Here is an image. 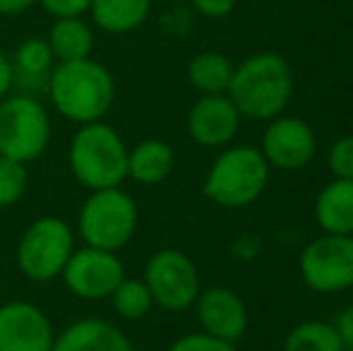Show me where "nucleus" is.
<instances>
[{
  "label": "nucleus",
  "mask_w": 353,
  "mask_h": 351,
  "mask_svg": "<svg viewBox=\"0 0 353 351\" xmlns=\"http://www.w3.org/2000/svg\"><path fill=\"white\" fill-rule=\"evenodd\" d=\"M226 94L243 118L267 123L281 116L291 103L293 70L281 53H252L233 68Z\"/></svg>",
  "instance_id": "nucleus-1"
},
{
  "label": "nucleus",
  "mask_w": 353,
  "mask_h": 351,
  "mask_svg": "<svg viewBox=\"0 0 353 351\" xmlns=\"http://www.w3.org/2000/svg\"><path fill=\"white\" fill-rule=\"evenodd\" d=\"M53 108L65 121L84 123L103 121L116 101V82L106 66L82 58L72 63H56L46 89Z\"/></svg>",
  "instance_id": "nucleus-2"
},
{
  "label": "nucleus",
  "mask_w": 353,
  "mask_h": 351,
  "mask_svg": "<svg viewBox=\"0 0 353 351\" xmlns=\"http://www.w3.org/2000/svg\"><path fill=\"white\" fill-rule=\"evenodd\" d=\"M270 164L252 145H228L216 154L202 181L207 200L223 210H243L265 195L270 185Z\"/></svg>",
  "instance_id": "nucleus-3"
},
{
  "label": "nucleus",
  "mask_w": 353,
  "mask_h": 351,
  "mask_svg": "<svg viewBox=\"0 0 353 351\" xmlns=\"http://www.w3.org/2000/svg\"><path fill=\"white\" fill-rule=\"evenodd\" d=\"M68 166L74 181L87 190L118 188L128 178V145L108 123H84L68 147Z\"/></svg>",
  "instance_id": "nucleus-4"
},
{
  "label": "nucleus",
  "mask_w": 353,
  "mask_h": 351,
  "mask_svg": "<svg viewBox=\"0 0 353 351\" xmlns=\"http://www.w3.org/2000/svg\"><path fill=\"white\" fill-rule=\"evenodd\" d=\"M140 224L137 202L123 185L89 190L77 214V231L84 245L118 253L132 241Z\"/></svg>",
  "instance_id": "nucleus-5"
},
{
  "label": "nucleus",
  "mask_w": 353,
  "mask_h": 351,
  "mask_svg": "<svg viewBox=\"0 0 353 351\" xmlns=\"http://www.w3.org/2000/svg\"><path fill=\"white\" fill-rule=\"evenodd\" d=\"M51 116L39 97L10 92L0 99V154L14 161L39 159L51 145Z\"/></svg>",
  "instance_id": "nucleus-6"
},
{
  "label": "nucleus",
  "mask_w": 353,
  "mask_h": 351,
  "mask_svg": "<svg viewBox=\"0 0 353 351\" xmlns=\"http://www.w3.org/2000/svg\"><path fill=\"white\" fill-rule=\"evenodd\" d=\"M74 250V231L61 217H39L22 231L14 250L17 267L29 281L46 284L63 274Z\"/></svg>",
  "instance_id": "nucleus-7"
},
{
  "label": "nucleus",
  "mask_w": 353,
  "mask_h": 351,
  "mask_svg": "<svg viewBox=\"0 0 353 351\" xmlns=\"http://www.w3.org/2000/svg\"><path fill=\"white\" fill-rule=\"evenodd\" d=\"M142 281L147 284L154 305L171 313L192 308L200 294V272L188 253L178 248H161L149 255L142 272Z\"/></svg>",
  "instance_id": "nucleus-8"
},
{
  "label": "nucleus",
  "mask_w": 353,
  "mask_h": 351,
  "mask_svg": "<svg viewBox=\"0 0 353 351\" xmlns=\"http://www.w3.org/2000/svg\"><path fill=\"white\" fill-rule=\"evenodd\" d=\"M298 274L315 294H341L353 289V236L320 234L312 239L301 250Z\"/></svg>",
  "instance_id": "nucleus-9"
},
{
  "label": "nucleus",
  "mask_w": 353,
  "mask_h": 351,
  "mask_svg": "<svg viewBox=\"0 0 353 351\" xmlns=\"http://www.w3.org/2000/svg\"><path fill=\"white\" fill-rule=\"evenodd\" d=\"M61 277L68 291L77 299L103 301L125 279V265L118 258V253L84 245L72 250Z\"/></svg>",
  "instance_id": "nucleus-10"
},
{
  "label": "nucleus",
  "mask_w": 353,
  "mask_h": 351,
  "mask_svg": "<svg viewBox=\"0 0 353 351\" xmlns=\"http://www.w3.org/2000/svg\"><path fill=\"white\" fill-rule=\"evenodd\" d=\"M257 150L267 159L270 169L276 171H301L315 159L317 137L310 123L298 116H281L267 121L262 142Z\"/></svg>",
  "instance_id": "nucleus-11"
},
{
  "label": "nucleus",
  "mask_w": 353,
  "mask_h": 351,
  "mask_svg": "<svg viewBox=\"0 0 353 351\" xmlns=\"http://www.w3.org/2000/svg\"><path fill=\"white\" fill-rule=\"evenodd\" d=\"M243 116L228 94H200L185 118L188 135L207 150H223L236 140Z\"/></svg>",
  "instance_id": "nucleus-12"
},
{
  "label": "nucleus",
  "mask_w": 353,
  "mask_h": 351,
  "mask_svg": "<svg viewBox=\"0 0 353 351\" xmlns=\"http://www.w3.org/2000/svg\"><path fill=\"white\" fill-rule=\"evenodd\" d=\"M56 330L43 308L29 301L0 305V351H51Z\"/></svg>",
  "instance_id": "nucleus-13"
},
{
  "label": "nucleus",
  "mask_w": 353,
  "mask_h": 351,
  "mask_svg": "<svg viewBox=\"0 0 353 351\" xmlns=\"http://www.w3.org/2000/svg\"><path fill=\"white\" fill-rule=\"evenodd\" d=\"M192 308H195V318L202 332L233 344L245 337L250 315L238 291L228 286H207V289H200Z\"/></svg>",
  "instance_id": "nucleus-14"
},
{
  "label": "nucleus",
  "mask_w": 353,
  "mask_h": 351,
  "mask_svg": "<svg viewBox=\"0 0 353 351\" xmlns=\"http://www.w3.org/2000/svg\"><path fill=\"white\" fill-rule=\"evenodd\" d=\"M51 351H135V344L108 320L82 318L56 332Z\"/></svg>",
  "instance_id": "nucleus-15"
},
{
  "label": "nucleus",
  "mask_w": 353,
  "mask_h": 351,
  "mask_svg": "<svg viewBox=\"0 0 353 351\" xmlns=\"http://www.w3.org/2000/svg\"><path fill=\"white\" fill-rule=\"evenodd\" d=\"M12 89L17 94L39 97L48 89V80L56 68V58L51 53L46 39L29 37L12 53Z\"/></svg>",
  "instance_id": "nucleus-16"
},
{
  "label": "nucleus",
  "mask_w": 353,
  "mask_h": 351,
  "mask_svg": "<svg viewBox=\"0 0 353 351\" xmlns=\"http://www.w3.org/2000/svg\"><path fill=\"white\" fill-rule=\"evenodd\" d=\"M312 214L322 234L353 236V181L332 178L317 192Z\"/></svg>",
  "instance_id": "nucleus-17"
},
{
  "label": "nucleus",
  "mask_w": 353,
  "mask_h": 351,
  "mask_svg": "<svg viewBox=\"0 0 353 351\" xmlns=\"http://www.w3.org/2000/svg\"><path fill=\"white\" fill-rule=\"evenodd\" d=\"M176 169V152L168 142L159 137L137 142L128 150V178L140 185H159Z\"/></svg>",
  "instance_id": "nucleus-18"
},
{
  "label": "nucleus",
  "mask_w": 353,
  "mask_h": 351,
  "mask_svg": "<svg viewBox=\"0 0 353 351\" xmlns=\"http://www.w3.org/2000/svg\"><path fill=\"white\" fill-rule=\"evenodd\" d=\"M152 0H92L89 14L106 34H130L147 22Z\"/></svg>",
  "instance_id": "nucleus-19"
},
{
  "label": "nucleus",
  "mask_w": 353,
  "mask_h": 351,
  "mask_svg": "<svg viewBox=\"0 0 353 351\" xmlns=\"http://www.w3.org/2000/svg\"><path fill=\"white\" fill-rule=\"evenodd\" d=\"M46 41L56 63H72L92 58L94 32L82 17H61L53 19Z\"/></svg>",
  "instance_id": "nucleus-20"
},
{
  "label": "nucleus",
  "mask_w": 353,
  "mask_h": 351,
  "mask_svg": "<svg viewBox=\"0 0 353 351\" xmlns=\"http://www.w3.org/2000/svg\"><path fill=\"white\" fill-rule=\"evenodd\" d=\"M233 63L219 51H202L188 63V82L200 94H226L233 77Z\"/></svg>",
  "instance_id": "nucleus-21"
},
{
  "label": "nucleus",
  "mask_w": 353,
  "mask_h": 351,
  "mask_svg": "<svg viewBox=\"0 0 353 351\" xmlns=\"http://www.w3.org/2000/svg\"><path fill=\"white\" fill-rule=\"evenodd\" d=\"M283 351H346L334 325L325 320H303L283 337Z\"/></svg>",
  "instance_id": "nucleus-22"
},
{
  "label": "nucleus",
  "mask_w": 353,
  "mask_h": 351,
  "mask_svg": "<svg viewBox=\"0 0 353 351\" xmlns=\"http://www.w3.org/2000/svg\"><path fill=\"white\" fill-rule=\"evenodd\" d=\"M108 301H111L113 310L123 320H132V323L135 320H144L154 308V299L149 294L147 284L142 279H130V277H125L116 286V291L108 296Z\"/></svg>",
  "instance_id": "nucleus-23"
},
{
  "label": "nucleus",
  "mask_w": 353,
  "mask_h": 351,
  "mask_svg": "<svg viewBox=\"0 0 353 351\" xmlns=\"http://www.w3.org/2000/svg\"><path fill=\"white\" fill-rule=\"evenodd\" d=\"M29 185L27 164L0 154V207H12L24 197Z\"/></svg>",
  "instance_id": "nucleus-24"
},
{
  "label": "nucleus",
  "mask_w": 353,
  "mask_h": 351,
  "mask_svg": "<svg viewBox=\"0 0 353 351\" xmlns=\"http://www.w3.org/2000/svg\"><path fill=\"white\" fill-rule=\"evenodd\" d=\"M327 169L332 178L353 181V135H341L327 150Z\"/></svg>",
  "instance_id": "nucleus-25"
},
{
  "label": "nucleus",
  "mask_w": 353,
  "mask_h": 351,
  "mask_svg": "<svg viewBox=\"0 0 353 351\" xmlns=\"http://www.w3.org/2000/svg\"><path fill=\"white\" fill-rule=\"evenodd\" d=\"M166 351H238L236 344L226 342V339L212 337L207 332H188L178 337Z\"/></svg>",
  "instance_id": "nucleus-26"
},
{
  "label": "nucleus",
  "mask_w": 353,
  "mask_h": 351,
  "mask_svg": "<svg viewBox=\"0 0 353 351\" xmlns=\"http://www.w3.org/2000/svg\"><path fill=\"white\" fill-rule=\"evenodd\" d=\"M39 3H41V8L53 19H61V17H82L84 12H89L92 0H39Z\"/></svg>",
  "instance_id": "nucleus-27"
},
{
  "label": "nucleus",
  "mask_w": 353,
  "mask_h": 351,
  "mask_svg": "<svg viewBox=\"0 0 353 351\" xmlns=\"http://www.w3.org/2000/svg\"><path fill=\"white\" fill-rule=\"evenodd\" d=\"M260 250H262V239L257 234H252V231H245V234H241L231 243V258L236 263H252L260 255Z\"/></svg>",
  "instance_id": "nucleus-28"
},
{
  "label": "nucleus",
  "mask_w": 353,
  "mask_h": 351,
  "mask_svg": "<svg viewBox=\"0 0 353 351\" xmlns=\"http://www.w3.org/2000/svg\"><path fill=\"white\" fill-rule=\"evenodd\" d=\"M195 12H200L202 17L210 19H223L233 12L236 0H190Z\"/></svg>",
  "instance_id": "nucleus-29"
},
{
  "label": "nucleus",
  "mask_w": 353,
  "mask_h": 351,
  "mask_svg": "<svg viewBox=\"0 0 353 351\" xmlns=\"http://www.w3.org/2000/svg\"><path fill=\"white\" fill-rule=\"evenodd\" d=\"M332 325H334V330H336V334H339L344 349L353 351V303L344 305Z\"/></svg>",
  "instance_id": "nucleus-30"
},
{
  "label": "nucleus",
  "mask_w": 353,
  "mask_h": 351,
  "mask_svg": "<svg viewBox=\"0 0 353 351\" xmlns=\"http://www.w3.org/2000/svg\"><path fill=\"white\" fill-rule=\"evenodd\" d=\"M12 92V61L0 51V99Z\"/></svg>",
  "instance_id": "nucleus-31"
},
{
  "label": "nucleus",
  "mask_w": 353,
  "mask_h": 351,
  "mask_svg": "<svg viewBox=\"0 0 353 351\" xmlns=\"http://www.w3.org/2000/svg\"><path fill=\"white\" fill-rule=\"evenodd\" d=\"M39 0H0V14L3 17H14V14L27 12L29 8H34Z\"/></svg>",
  "instance_id": "nucleus-32"
}]
</instances>
